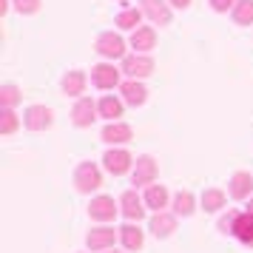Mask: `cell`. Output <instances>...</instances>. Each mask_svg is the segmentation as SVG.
Returning <instances> with one entry per match:
<instances>
[{"mask_svg":"<svg viewBox=\"0 0 253 253\" xmlns=\"http://www.w3.org/2000/svg\"><path fill=\"white\" fill-rule=\"evenodd\" d=\"M233 219H236V211H230L228 216H222V219H219V228L225 230V233H230V230H233Z\"/></svg>","mask_w":253,"mask_h":253,"instance_id":"4dcf8cb0","label":"cell"},{"mask_svg":"<svg viewBox=\"0 0 253 253\" xmlns=\"http://www.w3.org/2000/svg\"><path fill=\"white\" fill-rule=\"evenodd\" d=\"M20 126V120H17V114H14L12 108H3L0 111V134H14V128Z\"/></svg>","mask_w":253,"mask_h":253,"instance_id":"83f0119b","label":"cell"},{"mask_svg":"<svg viewBox=\"0 0 253 253\" xmlns=\"http://www.w3.org/2000/svg\"><path fill=\"white\" fill-rule=\"evenodd\" d=\"M23 123L29 131H46L54 123V114H51V108H46V105H29L26 114H23Z\"/></svg>","mask_w":253,"mask_h":253,"instance_id":"3957f363","label":"cell"},{"mask_svg":"<svg viewBox=\"0 0 253 253\" xmlns=\"http://www.w3.org/2000/svg\"><path fill=\"white\" fill-rule=\"evenodd\" d=\"M120 71L123 69H114L111 63H100V66L91 69V83L97 88H114L117 83H120Z\"/></svg>","mask_w":253,"mask_h":253,"instance_id":"52a82bcc","label":"cell"},{"mask_svg":"<svg viewBox=\"0 0 253 253\" xmlns=\"http://www.w3.org/2000/svg\"><path fill=\"white\" fill-rule=\"evenodd\" d=\"M63 91L69 94V97H80L85 91V74L83 71H69L63 77Z\"/></svg>","mask_w":253,"mask_h":253,"instance_id":"d6986e66","label":"cell"},{"mask_svg":"<svg viewBox=\"0 0 253 253\" xmlns=\"http://www.w3.org/2000/svg\"><path fill=\"white\" fill-rule=\"evenodd\" d=\"M120 94H123V100H126L128 105H142L148 100V91H145V85L139 80H126L120 85Z\"/></svg>","mask_w":253,"mask_h":253,"instance_id":"7c38bea8","label":"cell"},{"mask_svg":"<svg viewBox=\"0 0 253 253\" xmlns=\"http://www.w3.org/2000/svg\"><path fill=\"white\" fill-rule=\"evenodd\" d=\"M154 46H157V32H154L151 26L134 29V35H131V48H137V51H151Z\"/></svg>","mask_w":253,"mask_h":253,"instance_id":"e0dca14e","label":"cell"},{"mask_svg":"<svg viewBox=\"0 0 253 253\" xmlns=\"http://www.w3.org/2000/svg\"><path fill=\"white\" fill-rule=\"evenodd\" d=\"M248 213L253 216V196H251V202H248Z\"/></svg>","mask_w":253,"mask_h":253,"instance_id":"d6a6232c","label":"cell"},{"mask_svg":"<svg viewBox=\"0 0 253 253\" xmlns=\"http://www.w3.org/2000/svg\"><path fill=\"white\" fill-rule=\"evenodd\" d=\"M173 211H176V216H191L194 213V194L191 191H179L173 196Z\"/></svg>","mask_w":253,"mask_h":253,"instance_id":"603a6c76","label":"cell"},{"mask_svg":"<svg viewBox=\"0 0 253 253\" xmlns=\"http://www.w3.org/2000/svg\"><path fill=\"white\" fill-rule=\"evenodd\" d=\"M139 9H142V14L148 17L151 23H157V26L171 23V9H168L165 0H139Z\"/></svg>","mask_w":253,"mask_h":253,"instance_id":"277c9868","label":"cell"},{"mask_svg":"<svg viewBox=\"0 0 253 253\" xmlns=\"http://www.w3.org/2000/svg\"><path fill=\"white\" fill-rule=\"evenodd\" d=\"M85 242H88L91 251H105V248L114 245V228H94Z\"/></svg>","mask_w":253,"mask_h":253,"instance_id":"ac0fdd59","label":"cell"},{"mask_svg":"<svg viewBox=\"0 0 253 253\" xmlns=\"http://www.w3.org/2000/svg\"><path fill=\"white\" fill-rule=\"evenodd\" d=\"M151 233L154 236H160V239H165V236H171L173 230H176V216H171V213H154L151 216Z\"/></svg>","mask_w":253,"mask_h":253,"instance_id":"9a60e30c","label":"cell"},{"mask_svg":"<svg viewBox=\"0 0 253 253\" xmlns=\"http://www.w3.org/2000/svg\"><path fill=\"white\" fill-rule=\"evenodd\" d=\"M120 239H123V245H126L128 251H139L142 248V230L137 228V225H126V228H120Z\"/></svg>","mask_w":253,"mask_h":253,"instance_id":"7402d4cb","label":"cell"},{"mask_svg":"<svg viewBox=\"0 0 253 253\" xmlns=\"http://www.w3.org/2000/svg\"><path fill=\"white\" fill-rule=\"evenodd\" d=\"M88 213H91V219L111 222L117 216V202L111 196H97V199H91V205H88Z\"/></svg>","mask_w":253,"mask_h":253,"instance_id":"8fae6325","label":"cell"},{"mask_svg":"<svg viewBox=\"0 0 253 253\" xmlns=\"http://www.w3.org/2000/svg\"><path fill=\"white\" fill-rule=\"evenodd\" d=\"M154 179H157V162H154V157L142 154V157L137 160V168H134L131 182L134 185H151Z\"/></svg>","mask_w":253,"mask_h":253,"instance_id":"ba28073f","label":"cell"},{"mask_svg":"<svg viewBox=\"0 0 253 253\" xmlns=\"http://www.w3.org/2000/svg\"><path fill=\"white\" fill-rule=\"evenodd\" d=\"M202 208L205 211H219V208H225V194L219 191V188H208L205 194H202Z\"/></svg>","mask_w":253,"mask_h":253,"instance_id":"4316f807","label":"cell"},{"mask_svg":"<svg viewBox=\"0 0 253 253\" xmlns=\"http://www.w3.org/2000/svg\"><path fill=\"white\" fill-rule=\"evenodd\" d=\"M253 191V176L248 171H239L230 176V196L233 199H248Z\"/></svg>","mask_w":253,"mask_h":253,"instance_id":"2e32d148","label":"cell"},{"mask_svg":"<svg viewBox=\"0 0 253 253\" xmlns=\"http://www.w3.org/2000/svg\"><path fill=\"white\" fill-rule=\"evenodd\" d=\"M20 100H23V94H20L17 85H12V83L0 85V105H3V108H14Z\"/></svg>","mask_w":253,"mask_h":253,"instance_id":"cb8c5ba5","label":"cell"},{"mask_svg":"<svg viewBox=\"0 0 253 253\" xmlns=\"http://www.w3.org/2000/svg\"><path fill=\"white\" fill-rule=\"evenodd\" d=\"M114 253H117V251H114Z\"/></svg>","mask_w":253,"mask_h":253,"instance_id":"836d02e7","label":"cell"},{"mask_svg":"<svg viewBox=\"0 0 253 253\" xmlns=\"http://www.w3.org/2000/svg\"><path fill=\"white\" fill-rule=\"evenodd\" d=\"M120 208H123V216L131 219V222H139L145 216V208H142V199L137 196V191H126L120 196Z\"/></svg>","mask_w":253,"mask_h":253,"instance_id":"30bf717a","label":"cell"},{"mask_svg":"<svg viewBox=\"0 0 253 253\" xmlns=\"http://www.w3.org/2000/svg\"><path fill=\"white\" fill-rule=\"evenodd\" d=\"M123 71H126L131 80H142L154 71V60L145 57V54H131V57L123 60Z\"/></svg>","mask_w":253,"mask_h":253,"instance_id":"8992f818","label":"cell"},{"mask_svg":"<svg viewBox=\"0 0 253 253\" xmlns=\"http://www.w3.org/2000/svg\"><path fill=\"white\" fill-rule=\"evenodd\" d=\"M171 6H176V9H188L191 6V0H168Z\"/></svg>","mask_w":253,"mask_h":253,"instance_id":"1f68e13d","label":"cell"},{"mask_svg":"<svg viewBox=\"0 0 253 253\" xmlns=\"http://www.w3.org/2000/svg\"><path fill=\"white\" fill-rule=\"evenodd\" d=\"M145 205L154 208V211L160 213L162 208L168 205V191H165L162 185H148V191H145Z\"/></svg>","mask_w":253,"mask_h":253,"instance_id":"ffe728a7","label":"cell"},{"mask_svg":"<svg viewBox=\"0 0 253 253\" xmlns=\"http://www.w3.org/2000/svg\"><path fill=\"white\" fill-rule=\"evenodd\" d=\"M97 108H100V117H105V120H111V123H117V117H123V103L117 100V97H103L100 103H97Z\"/></svg>","mask_w":253,"mask_h":253,"instance_id":"44dd1931","label":"cell"},{"mask_svg":"<svg viewBox=\"0 0 253 253\" xmlns=\"http://www.w3.org/2000/svg\"><path fill=\"white\" fill-rule=\"evenodd\" d=\"M40 3H43V0H14V9L20 14H35L37 9H40Z\"/></svg>","mask_w":253,"mask_h":253,"instance_id":"f1b7e54d","label":"cell"},{"mask_svg":"<svg viewBox=\"0 0 253 253\" xmlns=\"http://www.w3.org/2000/svg\"><path fill=\"white\" fill-rule=\"evenodd\" d=\"M233 236L239 242H245V245H251L253 248V216L245 211V213H236V219H233V230H230Z\"/></svg>","mask_w":253,"mask_h":253,"instance_id":"5bb4252c","label":"cell"},{"mask_svg":"<svg viewBox=\"0 0 253 253\" xmlns=\"http://www.w3.org/2000/svg\"><path fill=\"white\" fill-rule=\"evenodd\" d=\"M97 111H100V108H97L88 97H80V100L74 103V108H71V123L77 128H88L94 120H97Z\"/></svg>","mask_w":253,"mask_h":253,"instance_id":"5b68a950","label":"cell"},{"mask_svg":"<svg viewBox=\"0 0 253 253\" xmlns=\"http://www.w3.org/2000/svg\"><path fill=\"white\" fill-rule=\"evenodd\" d=\"M131 137H134V131H131V126H126V123H108V126L103 128V139L111 142V145L131 142Z\"/></svg>","mask_w":253,"mask_h":253,"instance_id":"4fadbf2b","label":"cell"},{"mask_svg":"<svg viewBox=\"0 0 253 253\" xmlns=\"http://www.w3.org/2000/svg\"><path fill=\"white\" fill-rule=\"evenodd\" d=\"M97 54H103L105 60H126V40L114 32H103L97 37Z\"/></svg>","mask_w":253,"mask_h":253,"instance_id":"7a4b0ae2","label":"cell"},{"mask_svg":"<svg viewBox=\"0 0 253 253\" xmlns=\"http://www.w3.org/2000/svg\"><path fill=\"white\" fill-rule=\"evenodd\" d=\"M236 3H239V0H211V9H213V12H228Z\"/></svg>","mask_w":253,"mask_h":253,"instance_id":"f546056e","label":"cell"},{"mask_svg":"<svg viewBox=\"0 0 253 253\" xmlns=\"http://www.w3.org/2000/svg\"><path fill=\"white\" fill-rule=\"evenodd\" d=\"M103 162H105V168H108V173H114V176H123V173L131 168V154L128 151H123V148H114V151H108L103 157Z\"/></svg>","mask_w":253,"mask_h":253,"instance_id":"9c48e42d","label":"cell"},{"mask_svg":"<svg viewBox=\"0 0 253 253\" xmlns=\"http://www.w3.org/2000/svg\"><path fill=\"white\" fill-rule=\"evenodd\" d=\"M139 20H142V9H123L117 14V26L120 29H139Z\"/></svg>","mask_w":253,"mask_h":253,"instance_id":"484cf974","label":"cell"},{"mask_svg":"<svg viewBox=\"0 0 253 253\" xmlns=\"http://www.w3.org/2000/svg\"><path fill=\"white\" fill-rule=\"evenodd\" d=\"M233 20L239 26H251L253 23V0H239L233 6Z\"/></svg>","mask_w":253,"mask_h":253,"instance_id":"d4e9b609","label":"cell"},{"mask_svg":"<svg viewBox=\"0 0 253 253\" xmlns=\"http://www.w3.org/2000/svg\"><path fill=\"white\" fill-rule=\"evenodd\" d=\"M74 185L83 194H91V191H97L103 185V173H100V168L94 162H80L77 171H74Z\"/></svg>","mask_w":253,"mask_h":253,"instance_id":"6da1fadb","label":"cell"}]
</instances>
